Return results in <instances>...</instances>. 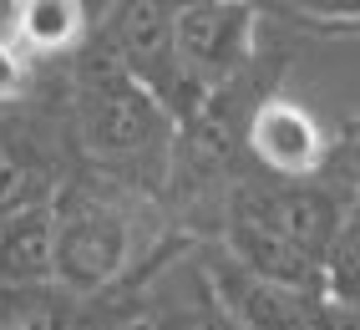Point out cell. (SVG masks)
<instances>
[{"instance_id": "cell-1", "label": "cell", "mask_w": 360, "mask_h": 330, "mask_svg": "<svg viewBox=\"0 0 360 330\" xmlns=\"http://www.w3.org/2000/svg\"><path fill=\"white\" fill-rule=\"evenodd\" d=\"M71 122L82 153L122 188L153 193L173 173L178 117L117 51H91L77 66Z\"/></svg>"}, {"instance_id": "cell-2", "label": "cell", "mask_w": 360, "mask_h": 330, "mask_svg": "<svg viewBox=\"0 0 360 330\" xmlns=\"http://www.w3.org/2000/svg\"><path fill=\"white\" fill-rule=\"evenodd\" d=\"M51 219H56V285L77 295H107L137 254L132 208H122L112 193H97V188L61 183L51 193Z\"/></svg>"}, {"instance_id": "cell-3", "label": "cell", "mask_w": 360, "mask_h": 330, "mask_svg": "<svg viewBox=\"0 0 360 330\" xmlns=\"http://www.w3.org/2000/svg\"><path fill=\"white\" fill-rule=\"evenodd\" d=\"M254 0H183L173 20V61L193 97H208L219 87H233V77L254 56Z\"/></svg>"}, {"instance_id": "cell-4", "label": "cell", "mask_w": 360, "mask_h": 330, "mask_svg": "<svg viewBox=\"0 0 360 330\" xmlns=\"http://www.w3.org/2000/svg\"><path fill=\"white\" fill-rule=\"evenodd\" d=\"M350 198H355L350 188H325L315 178H264V183H238L229 193V208L269 224L274 234H284L290 244H300L325 265Z\"/></svg>"}, {"instance_id": "cell-5", "label": "cell", "mask_w": 360, "mask_h": 330, "mask_svg": "<svg viewBox=\"0 0 360 330\" xmlns=\"http://www.w3.org/2000/svg\"><path fill=\"white\" fill-rule=\"evenodd\" d=\"M203 279H208V295L219 300V310L238 330H335L330 305L320 295L274 285V279L244 269L224 244L203 259Z\"/></svg>"}, {"instance_id": "cell-6", "label": "cell", "mask_w": 360, "mask_h": 330, "mask_svg": "<svg viewBox=\"0 0 360 330\" xmlns=\"http://www.w3.org/2000/svg\"><path fill=\"white\" fill-rule=\"evenodd\" d=\"M244 148L269 178H320L335 158L320 117L295 97H264L244 122Z\"/></svg>"}, {"instance_id": "cell-7", "label": "cell", "mask_w": 360, "mask_h": 330, "mask_svg": "<svg viewBox=\"0 0 360 330\" xmlns=\"http://www.w3.org/2000/svg\"><path fill=\"white\" fill-rule=\"evenodd\" d=\"M127 310H107L102 295L46 285H0V330H127Z\"/></svg>"}, {"instance_id": "cell-8", "label": "cell", "mask_w": 360, "mask_h": 330, "mask_svg": "<svg viewBox=\"0 0 360 330\" xmlns=\"http://www.w3.org/2000/svg\"><path fill=\"white\" fill-rule=\"evenodd\" d=\"M224 249L244 269L274 279V285H290V290H304V295L325 300V265L315 254H304L300 244H290L284 234H274L269 224H259V219L229 208V214H224Z\"/></svg>"}, {"instance_id": "cell-9", "label": "cell", "mask_w": 360, "mask_h": 330, "mask_svg": "<svg viewBox=\"0 0 360 330\" xmlns=\"http://www.w3.org/2000/svg\"><path fill=\"white\" fill-rule=\"evenodd\" d=\"M91 31V0H11L6 36L31 61L82 51Z\"/></svg>"}, {"instance_id": "cell-10", "label": "cell", "mask_w": 360, "mask_h": 330, "mask_svg": "<svg viewBox=\"0 0 360 330\" xmlns=\"http://www.w3.org/2000/svg\"><path fill=\"white\" fill-rule=\"evenodd\" d=\"M46 279H56L51 198L26 203L0 219V285H46Z\"/></svg>"}, {"instance_id": "cell-11", "label": "cell", "mask_w": 360, "mask_h": 330, "mask_svg": "<svg viewBox=\"0 0 360 330\" xmlns=\"http://www.w3.org/2000/svg\"><path fill=\"white\" fill-rule=\"evenodd\" d=\"M325 305L335 310H360V183L345 208V224L325 254Z\"/></svg>"}, {"instance_id": "cell-12", "label": "cell", "mask_w": 360, "mask_h": 330, "mask_svg": "<svg viewBox=\"0 0 360 330\" xmlns=\"http://www.w3.org/2000/svg\"><path fill=\"white\" fill-rule=\"evenodd\" d=\"M56 188H46L41 173H36V163L20 153L15 143H6L0 137V219L15 214V208H26V203H41V198H51Z\"/></svg>"}, {"instance_id": "cell-13", "label": "cell", "mask_w": 360, "mask_h": 330, "mask_svg": "<svg viewBox=\"0 0 360 330\" xmlns=\"http://www.w3.org/2000/svg\"><path fill=\"white\" fill-rule=\"evenodd\" d=\"M148 330H238V325L219 310L213 295H203L198 305H173V310H162L158 320H148Z\"/></svg>"}, {"instance_id": "cell-14", "label": "cell", "mask_w": 360, "mask_h": 330, "mask_svg": "<svg viewBox=\"0 0 360 330\" xmlns=\"http://www.w3.org/2000/svg\"><path fill=\"white\" fill-rule=\"evenodd\" d=\"M254 6H279L284 15L300 20H360V0H254Z\"/></svg>"}, {"instance_id": "cell-15", "label": "cell", "mask_w": 360, "mask_h": 330, "mask_svg": "<svg viewBox=\"0 0 360 330\" xmlns=\"http://www.w3.org/2000/svg\"><path fill=\"white\" fill-rule=\"evenodd\" d=\"M26 82H31V56L0 31V102H15L26 91Z\"/></svg>"}, {"instance_id": "cell-16", "label": "cell", "mask_w": 360, "mask_h": 330, "mask_svg": "<svg viewBox=\"0 0 360 330\" xmlns=\"http://www.w3.org/2000/svg\"><path fill=\"white\" fill-rule=\"evenodd\" d=\"M335 163L360 183V122H350L345 132H340V143H335Z\"/></svg>"}]
</instances>
